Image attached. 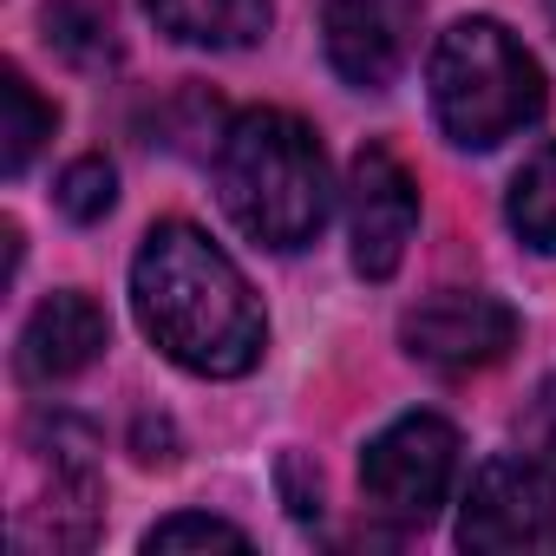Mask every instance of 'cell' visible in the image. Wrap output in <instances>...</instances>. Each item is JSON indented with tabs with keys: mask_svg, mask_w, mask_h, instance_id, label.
<instances>
[{
	"mask_svg": "<svg viewBox=\"0 0 556 556\" xmlns=\"http://www.w3.org/2000/svg\"><path fill=\"white\" fill-rule=\"evenodd\" d=\"M47 27V47L79 66V73H105L118 60V34H112V8H99V0H53V8L40 14Z\"/></svg>",
	"mask_w": 556,
	"mask_h": 556,
	"instance_id": "12",
	"label": "cell"
},
{
	"mask_svg": "<svg viewBox=\"0 0 556 556\" xmlns=\"http://www.w3.org/2000/svg\"><path fill=\"white\" fill-rule=\"evenodd\" d=\"M413 47V0H328V60L348 86L380 92Z\"/></svg>",
	"mask_w": 556,
	"mask_h": 556,
	"instance_id": "9",
	"label": "cell"
},
{
	"mask_svg": "<svg viewBox=\"0 0 556 556\" xmlns=\"http://www.w3.org/2000/svg\"><path fill=\"white\" fill-rule=\"evenodd\" d=\"M426 79H432V112L445 138L465 151H491L543 112V73L497 21L445 27Z\"/></svg>",
	"mask_w": 556,
	"mask_h": 556,
	"instance_id": "3",
	"label": "cell"
},
{
	"mask_svg": "<svg viewBox=\"0 0 556 556\" xmlns=\"http://www.w3.org/2000/svg\"><path fill=\"white\" fill-rule=\"evenodd\" d=\"M216 190L229 223L262 249H302L328 223L321 138L289 112H242L216 144Z\"/></svg>",
	"mask_w": 556,
	"mask_h": 556,
	"instance_id": "2",
	"label": "cell"
},
{
	"mask_svg": "<svg viewBox=\"0 0 556 556\" xmlns=\"http://www.w3.org/2000/svg\"><path fill=\"white\" fill-rule=\"evenodd\" d=\"M348 223H354V268L367 282H387L406 255V242H413V223H419V190H413V177L400 170V157L387 144H367L354 157Z\"/></svg>",
	"mask_w": 556,
	"mask_h": 556,
	"instance_id": "8",
	"label": "cell"
},
{
	"mask_svg": "<svg viewBox=\"0 0 556 556\" xmlns=\"http://www.w3.org/2000/svg\"><path fill=\"white\" fill-rule=\"evenodd\" d=\"M112 203H118V177H112L105 157H79V164H66V177H60V210H66L73 223H99Z\"/></svg>",
	"mask_w": 556,
	"mask_h": 556,
	"instance_id": "15",
	"label": "cell"
},
{
	"mask_svg": "<svg viewBox=\"0 0 556 556\" xmlns=\"http://www.w3.org/2000/svg\"><path fill=\"white\" fill-rule=\"evenodd\" d=\"M131 302L144 334L190 374L236 380L262 361V308L242 268L190 223H157L131 262Z\"/></svg>",
	"mask_w": 556,
	"mask_h": 556,
	"instance_id": "1",
	"label": "cell"
},
{
	"mask_svg": "<svg viewBox=\"0 0 556 556\" xmlns=\"http://www.w3.org/2000/svg\"><path fill=\"white\" fill-rule=\"evenodd\" d=\"M144 549L157 556H170V549H249V536L236 530V523H223V517H164V523H151L144 530Z\"/></svg>",
	"mask_w": 556,
	"mask_h": 556,
	"instance_id": "16",
	"label": "cell"
},
{
	"mask_svg": "<svg viewBox=\"0 0 556 556\" xmlns=\"http://www.w3.org/2000/svg\"><path fill=\"white\" fill-rule=\"evenodd\" d=\"M105 334H112L105 308L92 295H79V289H60V295H47L34 308V321L21 334V374L40 380V387L73 380V374H86L105 354Z\"/></svg>",
	"mask_w": 556,
	"mask_h": 556,
	"instance_id": "10",
	"label": "cell"
},
{
	"mask_svg": "<svg viewBox=\"0 0 556 556\" xmlns=\"http://www.w3.org/2000/svg\"><path fill=\"white\" fill-rule=\"evenodd\" d=\"M465 549H556V478L543 458H491L471 478L465 517H458Z\"/></svg>",
	"mask_w": 556,
	"mask_h": 556,
	"instance_id": "6",
	"label": "cell"
},
{
	"mask_svg": "<svg viewBox=\"0 0 556 556\" xmlns=\"http://www.w3.org/2000/svg\"><path fill=\"white\" fill-rule=\"evenodd\" d=\"M523 439H530L543 458H556V374L536 387V400H530V413H523Z\"/></svg>",
	"mask_w": 556,
	"mask_h": 556,
	"instance_id": "17",
	"label": "cell"
},
{
	"mask_svg": "<svg viewBox=\"0 0 556 556\" xmlns=\"http://www.w3.org/2000/svg\"><path fill=\"white\" fill-rule=\"evenodd\" d=\"M549 21H556V0H549Z\"/></svg>",
	"mask_w": 556,
	"mask_h": 556,
	"instance_id": "18",
	"label": "cell"
},
{
	"mask_svg": "<svg viewBox=\"0 0 556 556\" xmlns=\"http://www.w3.org/2000/svg\"><path fill=\"white\" fill-rule=\"evenodd\" d=\"M510 229H517L530 249L556 255V144H543V151L517 170V184H510Z\"/></svg>",
	"mask_w": 556,
	"mask_h": 556,
	"instance_id": "14",
	"label": "cell"
},
{
	"mask_svg": "<svg viewBox=\"0 0 556 556\" xmlns=\"http://www.w3.org/2000/svg\"><path fill=\"white\" fill-rule=\"evenodd\" d=\"M144 8L184 47H255L268 34V0H144Z\"/></svg>",
	"mask_w": 556,
	"mask_h": 556,
	"instance_id": "11",
	"label": "cell"
},
{
	"mask_svg": "<svg viewBox=\"0 0 556 556\" xmlns=\"http://www.w3.org/2000/svg\"><path fill=\"white\" fill-rule=\"evenodd\" d=\"M34 452L47 471V504H14L21 549H86L99 536V439L79 419H40Z\"/></svg>",
	"mask_w": 556,
	"mask_h": 556,
	"instance_id": "5",
	"label": "cell"
},
{
	"mask_svg": "<svg viewBox=\"0 0 556 556\" xmlns=\"http://www.w3.org/2000/svg\"><path fill=\"white\" fill-rule=\"evenodd\" d=\"M452 471H458V432L445 419H432V413L393 419L361 452V491L400 530H419V523L439 517V504L452 491Z\"/></svg>",
	"mask_w": 556,
	"mask_h": 556,
	"instance_id": "4",
	"label": "cell"
},
{
	"mask_svg": "<svg viewBox=\"0 0 556 556\" xmlns=\"http://www.w3.org/2000/svg\"><path fill=\"white\" fill-rule=\"evenodd\" d=\"M400 341L413 361L439 367V374H471V367H491L510 354L517 341V315L497 302V295H478V289H439L426 295L406 321H400Z\"/></svg>",
	"mask_w": 556,
	"mask_h": 556,
	"instance_id": "7",
	"label": "cell"
},
{
	"mask_svg": "<svg viewBox=\"0 0 556 556\" xmlns=\"http://www.w3.org/2000/svg\"><path fill=\"white\" fill-rule=\"evenodd\" d=\"M0 105H8V131H0V170L21 177V170L34 164V151L53 138V105L27 86V73H21V66L0 73Z\"/></svg>",
	"mask_w": 556,
	"mask_h": 556,
	"instance_id": "13",
	"label": "cell"
}]
</instances>
